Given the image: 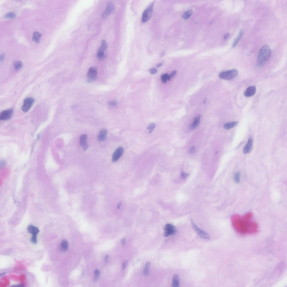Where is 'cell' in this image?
I'll use <instances>...</instances> for the list:
<instances>
[{
    "label": "cell",
    "mask_w": 287,
    "mask_h": 287,
    "mask_svg": "<svg viewBox=\"0 0 287 287\" xmlns=\"http://www.w3.org/2000/svg\"><path fill=\"white\" fill-rule=\"evenodd\" d=\"M68 241L66 239L63 240L61 244V250L62 252H66L68 250Z\"/></svg>",
    "instance_id": "cell-21"
},
{
    "label": "cell",
    "mask_w": 287,
    "mask_h": 287,
    "mask_svg": "<svg viewBox=\"0 0 287 287\" xmlns=\"http://www.w3.org/2000/svg\"><path fill=\"white\" fill-rule=\"evenodd\" d=\"M162 63H159L157 64L156 65V67H157V68H159V67H160L162 66Z\"/></svg>",
    "instance_id": "cell-43"
},
{
    "label": "cell",
    "mask_w": 287,
    "mask_h": 287,
    "mask_svg": "<svg viewBox=\"0 0 287 287\" xmlns=\"http://www.w3.org/2000/svg\"><path fill=\"white\" fill-rule=\"evenodd\" d=\"M172 286L173 287H179V275L177 274H175L173 277Z\"/></svg>",
    "instance_id": "cell-19"
},
{
    "label": "cell",
    "mask_w": 287,
    "mask_h": 287,
    "mask_svg": "<svg viewBox=\"0 0 287 287\" xmlns=\"http://www.w3.org/2000/svg\"><path fill=\"white\" fill-rule=\"evenodd\" d=\"M195 149H196V148H195L194 146H192L190 148L189 150V153L190 154L194 153L195 152Z\"/></svg>",
    "instance_id": "cell-34"
},
{
    "label": "cell",
    "mask_w": 287,
    "mask_h": 287,
    "mask_svg": "<svg viewBox=\"0 0 287 287\" xmlns=\"http://www.w3.org/2000/svg\"><path fill=\"white\" fill-rule=\"evenodd\" d=\"M16 16L15 13L13 12H10L6 14L4 16V17L6 18H14Z\"/></svg>",
    "instance_id": "cell-27"
},
{
    "label": "cell",
    "mask_w": 287,
    "mask_h": 287,
    "mask_svg": "<svg viewBox=\"0 0 287 287\" xmlns=\"http://www.w3.org/2000/svg\"><path fill=\"white\" fill-rule=\"evenodd\" d=\"M271 55V50L268 45L266 44L261 47L258 54L257 64L259 66H262L265 64Z\"/></svg>",
    "instance_id": "cell-2"
},
{
    "label": "cell",
    "mask_w": 287,
    "mask_h": 287,
    "mask_svg": "<svg viewBox=\"0 0 287 287\" xmlns=\"http://www.w3.org/2000/svg\"><path fill=\"white\" fill-rule=\"evenodd\" d=\"M107 134V130L104 129L101 130L98 136V140L100 142L104 141L106 139Z\"/></svg>",
    "instance_id": "cell-18"
},
{
    "label": "cell",
    "mask_w": 287,
    "mask_h": 287,
    "mask_svg": "<svg viewBox=\"0 0 287 287\" xmlns=\"http://www.w3.org/2000/svg\"><path fill=\"white\" fill-rule=\"evenodd\" d=\"M123 148L122 147H119L114 152L112 156V161L113 162H116L119 160L122 156L123 153Z\"/></svg>",
    "instance_id": "cell-12"
},
{
    "label": "cell",
    "mask_w": 287,
    "mask_h": 287,
    "mask_svg": "<svg viewBox=\"0 0 287 287\" xmlns=\"http://www.w3.org/2000/svg\"><path fill=\"white\" fill-rule=\"evenodd\" d=\"M161 80L163 83H166L167 80H169V75L167 73L163 74L161 76Z\"/></svg>",
    "instance_id": "cell-25"
},
{
    "label": "cell",
    "mask_w": 287,
    "mask_h": 287,
    "mask_svg": "<svg viewBox=\"0 0 287 287\" xmlns=\"http://www.w3.org/2000/svg\"><path fill=\"white\" fill-rule=\"evenodd\" d=\"M34 102V99L32 98H26L24 100L23 105L21 107L22 111L24 112L28 111L32 107Z\"/></svg>",
    "instance_id": "cell-8"
},
{
    "label": "cell",
    "mask_w": 287,
    "mask_h": 287,
    "mask_svg": "<svg viewBox=\"0 0 287 287\" xmlns=\"http://www.w3.org/2000/svg\"><path fill=\"white\" fill-rule=\"evenodd\" d=\"M201 115L198 114L194 118L193 122L190 126V129L191 130H194L196 128L199 124L200 122Z\"/></svg>",
    "instance_id": "cell-17"
},
{
    "label": "cell",
    "mask_w": 287,
    "mask_h": 287,
    "mask_svg": "<svg viewBox=\"0 0 287 287\" xmlns=\"http://www.w3.org/2000/svg\"><path fill=\"white\" fill-rule=\"evenodd\" d=\"M256 91V88L254 86L249 87L246 89L244 93V96L247 97H250L255 94Z\"/></svg>",
    "instance_id": "cell-16"
},
{
    "label": "cell",
    "mask_w": 287,
    "mask_h": 287,
    "mask_svg": "<svg viewBox=\"0 0 287 287\" xmlns=\"http://www.w3.org/2000/svg\"><path fill=\"white\" fill-rule=\"evenodd\" d=\"M13 113V110L11 109L2 111L0 114V120H6L10 119L12 117Z\"/></svg>",
    "instance_id": "cell-11"
},
{
    "label": "cell",
    "mask_w": 287,
    "mask_h": 287,
    "mask_svg": "<svg viewBox=\"0 0 287 287\" xmlns=\"http://www.w3.org/2000/svg\"><path fill=\"white\" fill-rule=\"evenodd\" d=\"M232 225L236 231L243 235L253 234L256 233L259 230V226L255 222L247 220L237 214L232 217Z\"/></svg>",
    "instance_id": "cell-1"
},
{
    "label": "cell",
    "mask_w": 287,
    "mask_h": 287,
    "mask_svg": "<svg viewBox=\"0 0 287 287\" xmlns=\"http://www.w3.org/2000/svg\"><path fill=\"white\" fill-rule=\"evenodd\" d=\"M149 273V269L144 268L143 271V274L144 276H146L148 275Z\"/></svg>",
    "instance_id": "cell-35"
},
{
    "label": "cell",
    "mask_w": 287,
    "mask_h": 287,
    "mask_svg": "<svg viewBox=\"0 0 287 287\" xmlns=\"http://www.w3.org/2000/svg\"><path fill=\"white\" fill-rule=\"evenodd\" d=\"M153 4H152L144 12L142 18V21L143 23L147 22L151 18L153 13Z\"/></svg>",
    "instance_id": "cell-5"
},
{
    "label": "cell",
    "mask_w": 287,
    "mask_h": 287,
    "mask_svg": "<svg viewBox=\"0 0 287 287\" xmlns=\"http://www.w3.org/2000/svg\"><path fill=\"white\" fill-rule=\"evenodd\" d=\"M238 122H237V121L228 123H226V124L224 125V129H230L236 126V125L238 124Z\"/></svg>",
    "instance_id": "cell-23"
},
{
    "label": "cell",
    "mask_w": 287,
    "mask_h": 287,
    "mask_svg": "<svg viewBox=\"0 0 287 287\" xmlns=\"http://www.w3.org/2000/svg\"><path fill=\"white\" fill-rule=\"evenodd\" d=\"M127 263L128 261H127V260H126V261H125L124 262H123L122 267V269L123 270H124V269L126 267L127 265Z\"/></svg>",
    "instance_id": "cell-36"
},
{
    "label": "cell",
    "mask_w": 287,
    "mask_h": 287,
    "mask_svg": "<svg viewBox=\"0 0 287 287\" xmlns=\"http://www.w3.org/2000/svg\"><path fill=\"white\" fill-rule=\"evenodd\" d=\"M4 54H2L0 56V60L1 62H3L4 59Z\"/></svg>",
    "instance_id": "cell-41"
},
{
    "label": "cell",
    "mask_w": 287,
    "mask_h": 287,
    "mask_svg": "<svg viewBox=\"0 0 287 287\" xmlns=\"http://www.w3.org/2000/svg\"><path fill=\"white\" fill-rule=\"evenodd\" d=\"M87 136L86 134L82 135L80 137V143L81 145L83 146L84 151L86 150L88 147V145L87 143Z\"/></svg>",
    "instance_id": "cell-14"
},
{
    "label": "cell",
    "mask_w": 287,
    "mask_h": 287,
    "mask_svg": "<svg viewBox=\"0 0 287 287\" xmlns=\"http://www.w3.org/2000/svg\"><path fill=\"white\" fill-rule=\"evenodd\" d=\"M207 98H205V100H204L203 101V104H206V102H207Z\"/></svg>",
    "instance_id": "cell-44"
},
{
    "label": "cell",
    "mask_w": 287,
    "mask_h": 287,
    "mask_svg": "<svg viewBox=\"0 0 287 287\" xmlns=\"http://www.w3.org/2000/svg\"><path fill=\"white\" fill-rule=\"evenodd\" d=\"M155 127V124L152 123L150 124L147 127V129L149 130V133H151L152 131H153Z\"/></svg>",
    "instance_id": "cell-28"
},
{
    "label": "cell",
    "mask_w": 287,
    "mask_h": 287,
    "mask_svg": "<svg viewBox=\"0 0 287 287\" xmlns=\"http://www.w3.org/2000/svg\"><path fill=\"white\" fill-rule=\"evenodd\" d=\"M109 255H107L105 256V263L107 264V263L109 259Z\"/></svg>",
    "instance_id": "cell-40"
},
{
    "label": "cell",
    "mask_w": 287,
    "mask_h": 287,
    "mask_svg": "<svg viewBox=\"0 0 287 287\" xmlns=\"http://www.w3.org/2000/svg\"><path fill=\"white\" fill-rule=\"evenodd\" d=\"M97 77V71L95 67H92L90 68L87 72V80L88 82L95 81Z\"/></svg>",
    "instance_id": "cell-6"
},
{
    "label": "cell",
    "mask_w": 287,
    "mask_h": 287,
    "mask_svg": "<svg viewBox=\"0 0 287 287\" xmlns=\"http://www.w3.org/2000/svg\"><path fill=\"white\" fill-rule=\"evenodd\" d=\"M125 241L126 239L125 238H123L122 239V240H121V243H122V244L124 246L125 245Z\"/></svg>",
    "instance_id": "cell-39"
},
{
    "label": "cell",
    "mask_w": 287,
    "mask_h": 287,
    "mask_svg": "<svg viewBox=\"0 0 287 287\" xmlns=\"http://www.w3.org/2000/svg\"><path fill=\"white\" fill-rule=\"evenodd\" d=\"M238 74L237 70L233 69L222 72L219 73V76L221 79L225 80H230L234 79Z\"/></svg>",
    "instance_id": "cell-3"
},
{
    "label": "cell",
    "mask_w": 287,
    "mask_h": 287,
    "mask_svg": "<svg viewBox=\"0 0 287 287\" xmlns=\"http://www.w3.org/2000/svg\"><path fill=\"white\" fill-rule=\"evenodd\" d=\"M118 104V102L116 101H111L109 102V105L110 106L114 107L116 106Z\"/></svg>",
    "instance_id": "cell-30"
},
{
    "label": "cell",
    "mask_w": 287,
    "mask_h": 287,
    "mask_svg": "<svg viewBox=\"0 0 287 287\" xmlns=\"http://www.w3.org/2000/svg\"><path fill=\"white\" fill-rule=\"evenodd\" d=\"M28 232L32 235L31 239V242L34 244L37 243V235L39 232V228L32 225H29L27 228Z\"/></svg>",
    "instance_id": "cell-4"
},
{
    "label": "cell",
    "mask_w": 287,
    "mask_h": 287,
    "mask_svg": "<svg viewBox=\"0 0 287 287\" xmlns=\"http://www.w3.org/2000/svg\"><path fill=\"white\" fill-rule=\"evenodd\" d=\"M13 66L15 70H19L22 68V62L20 61H17L13 63Z\"/></svg>",
    "instance_id": "cell-24"
},
{
    "label": "cell",
    "mask_w": 287,
    "mask_h": 287,
    "mask_svg": "<svg viewBox=\"0 0 287 287\" xmlns=\"http://www.w3.org/2000/svg\"><path fill=\"white\" fill-rule=\"evenodd\" d=\"M243 30H241L239 31V33L237 36L236 38V39L234 40V42L232 45V48H235V47L237 46V45L239 41V40L242 37V36H243Z\"/></svg>",
    "instance_id": "cell-22"
},
{
    "label": "cell",
    "mask_w": 287,
    "mask_h": 287,
    "mask_svg": "<svg viewBox=\"0 0 287 287\" xmlns=\"http://www.w3.org/2000/svg\"><path fill=\"white\" fill-rule=\"evenodd\" d=\"M193 11L191 10L186 11L183 15V18L185 19H188L191 15Z\"/></svg>",
    "instance_id": "cell-26"
},
{
    "label": "cell",
    "mask_w": 287,
    "mask_h": 287,
    "mask_svg": "<svg viewBox=\"0 0 287 287\" xmlns=\"http://www.w3.org/2000/svg\"><path fill=\"white\" fill-rule=\"evenodd\" d=\"M42 34L41 33L38 31H35L33 33L32 40L34 41L37 43H39L40 42V38Z\"/></svg>",
    "instance_id": "cell-20"
},
{
    "label": "cell",
    "mask_w": 287,
    "mask_h": 287,
    "mask_svg": "<svg viewBox=\"0 0 287 287\" xmlns=\"http://www.w3.org/2000/svg\"><path fill=\"white\" fill-rule=\"evenodd\" d=\"M107 42L106 40L103 39L102 40L101 45L100 47L97 54V57L99 59L102 60L105 57L104 52L107 48Z\"/></svg>",
    "instance_id": "cell-9"
},
{
    "label": "cell",
    "mask_w": 287,
    "mask_h": 287,
    "mask_svg": "<svg viewBox=\"0 0 287 287\" xmlns=\"http://www.w3.org/2000/svg\"><path fill=\"white\" fill-rule=\"evenodd\" d=\"M157 72V70L156 69L153 68L150 69L149 70V73L150 74H151V75H153L156 73Z\"/></svg>",
    "instance_id": "cell-31"
},
{
    "label": "cell",
    "mask_w": 287,
    "mask_h": 287,
    "mask_svg": "<svg viewBox=\"0 0 287 287\" xmlns=\"http://www.w3.org/2000/svg\"><path fill=\"white\" fill-rule=\"evenodd\" d=\"M192 225L193 228L196 231L200 236L202 238L204 239L210 240V237L209 235L207 233L201 230V229L198 227L192 220L191 219Z\"/></svg>",
    "instance_id": "cell-7"
},
{
    "label": "cell",
    "mask_w": 287,
    "mask_h": 287,
    "mask_svg": "<svg viewBox=\"0 0 287 287\" xmlns=\"http://www.w3.org/2000/svg\"><path fill=\"white\" fill-rule=\"evenodd\" d=\"M164 230L165 232L164 235L165 237L175 234L177 232L175 226L170 224H167L165 225L164 228Z\"/></svg>",
    "instance_id": "cell-10"
},
{
    "label": "cell",
    "mask_w": 287,
    "mask_h": 287,
    "mask_svg": "<svg viewBox=\"0 0 287 287\" xmlns=\"http://www.w3.org/2000/svg\"><path fill=\"white\" fill-rule=\"evenodd\" d=\"M150 265V262H147L146 263L145 267V268L149 269V267Z\"/></svg>",
    "instance_id": "cell-37"
},
{
    "label": "cell",
    "mask_w": 287,
    "mask_h": 287,
    "mask_svg": "<svg viewBox=\"0 0 287 287\" xmlns=\"http://www.w3.org/2000/svg\"><path fill=\"white\" fill-rule=\"evenodd\" d=\"M176 73H177V71H173L172 72L171 74H170V75H169V80H170V79H171V78L172 77H174V76H175V75H176Z\"/></svg>",
    "instance_id": "cell-32"
},
{
    "label": "cell",
    "mask_w": 287,
    "mask_h": 287,
    "mask_svg": "<svg viewBox=\"0 0 287 287\" xmlns=\"http://www.w3.org/2000/svg\"><path fill=\"white\" fill-rule=\"evenodd\" d=\"M4 274H5V273H3L1 274V275H0L1 277L2 276H3V275H4Z\"/></svg>",
    "instance_id": "cell-45"
},
{
    "label": "cell",
    "mask_w": 287,
    "mask_h": 287,
    "mask_svg": "<svg viewBox=\"0 0 287 287\" xmlns=\"http://www.w3.org/2000/svg\"><path fill=\"white\" fill-rule=\"evenodd\" d=\"M94 274H95V276H100V271L98 270H95L94 271Z\"/></svg>",
    "instance_id": "cell-38"
},
{
    "label": "cell",
    "mask_w": 287,
    "mask_h": 287,
    "mask_svg": "<svg viewBox=\"0 0 287 287\" xmlns=\"http://www.w3.org/2000/svg\"><path fill=\"white\" fill-rule=\"evenodd\" d=\"M229 33H226V34L224 36V39H227L228 37L229 36Z\"/></svg>",
    "instance_id": "cell-42"
},
{
    "label": "cell",
    "mask_w": 287,
    "mask_h": 287,
    "mask_svg": "<svg viewBox=\"0 0 287 287\" xmlns=\"http://www.w3.org/2000/svg\"><path fill=\"white\" fill-rule=\"evenodd\" d=\"M114 4L111 3H109L107 4L106 10L102 13V17L103 18H105L109 15L114 9Z\"/></svg>",
    "instance_id": "cell-13"
},
{
    "label": "cell",
    "mask_w": 287,
    "mask_h": 287,
    "mask_svg": "<svg viewBox=\"0 0 287 287\" xmlns=\"http://www.w3.org/2000/svg\"><path fill=\"white\" fill-rule=\"evenodd\" d=\"M253 147V141L252 139H248L247 143L244 147L243 152L245 154L250 153Z\"/></svg>",
    "instance_id": "cell-15"
},
{
    "label": "cell",
    "mask_w": 287,
    "mask_h": 287,
    "mask_svg": "<svg viewBox=\"0 0 287 287\" xmlns=\"http://www.w3.org/2000/svg\"><path fill=\"white\" fill-rule=\"evenodd\" d=\"M189 175V174L184 172H182L181 175V177L183 179H186Z\"/></svg>",
    "instance_id": "cell-33"
},
{
    "label": "cell",
    "mask_w": 287,
    "mask_h": 287,
    "mask_svg": "<svg viewBox=\"0 0 287 287\" xmlns=\"http://www.w3.org/2000/svg\"><path fill=\"white\" fill-rule=\"evenodd\" d=\"M240 173L239 172H237L235 173L234 176V180L237 183H238L240 181Z\"/></svg>",
    "instance_id": "cell-29"
}]
</instances>
